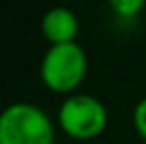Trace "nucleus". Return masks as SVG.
<instances>
[{
	"instance_id": "0eeeda50",
	"label": "nucleus",
	"mask_w": 146,
	"mask_h": 144,
	"mask_svg": "<svg viewBox=\"0 0 146 144\" xmlns=\"http://www.w3.org/2000/svg\"><path fill=\"white\" fill-rule=\"evenodd\" d=\"M62 144H78V142H62Z\"/></svg>"
},
{
	"instance_id": "f03ea898",
	"label": "nucleus",
	"mask_w": 146,
	"mask_h": 144,
	"mask_svg": "<svg viewBox=\"0 0 146 144\" xmlns=\"http://www.w3.org/2000/svg\"><path fill=\"white\" fill-rule=\"evenodd\" d=\"M87 53L78 42L51 44L40 59V78L55 93H70L85 81Z\"/></svg>"
},
{
	"instance_id": "7ed1b4c3",
	"label": "nucleus",
	"mask_w": 146,
	"mask_h": 144,
	"mask_svg": "<svg viewBox=\"0 0 146 144\" xmlns=\"http://www.w3.org/2000/svg\"><path fill=\"white\" fill-rule=\"evenodd\" d=\"M57 121L62 131L74 142L98 138L108 125V108L89 93H72L59 104Z\"/></svg>"
},
{
	"instance_id": "1a4fd4ad",
	"label": "nucleus",
	"mask_w": 146,
	"mask_h": 144,
	"mask_svg": "<svg viewBox=\"0 0 146 144\" xmlns=\"http://www.w3.org/2000/svg\"><path fill=\"white\" fill-rule=\"evenodd\" d=\"M142 144H146V142H142Z\"/></svg>"
},
{
	"instance_id": "f257e3e1",
	"label": "nucleus",
	"mask_w": 146,
	"mask_h": 144,
	"mask_svg": "<svg viewBox=\"0 0 146 144\" xmlns=\"http://www.w3.org/2000/svg\"><path fill=\"white\" fill-rule=\"evenodd\" d=\"M0 144H55V125L36 104L11 102L0 110Z\"/></svg>"
},
{
	"instance_id": "39448f33",
	"label": "nucleus",
	"mask_w": 146,
	"mask_h": 144,
	"mask_svg": "<svg viewBox=\"0 0 146 144\" xmlns=\"http://www.w3.org/2000/svg\"><path fill=\"white\" fill-rule=\"evenodd\" d=\"M108 7L119 17H135L144 9V0H110Z\"/></svg>"
},
{
	"instance_id": "6e6552de",
	"label": "nucleus",
	"mask_w": 146,
	"mask_h": 144,
	"mask_svg": "<svg viewBox=\"0 0 146 144\" xmlns=\"http://www.w3.org/2000/svg\"><path fill=\"white\" fill-rule=\"evenodd\" d=\"M144 62H146V57H144Z\"/></svg>"
},
{
	"instance_id": "20e7f679",
	"label": "nucleus",
	"mask_w": 146,
	"mask_h": 144,
	"mask_svg": "<svg viewBox=\"0 0 146 144\" xmlns=\"http://www.w3.org/2000/svg\"><path fill=\"white\" fill-rule=\"evenodd\" d=\"M40 30H42V36L51 44L76 42L78 17L74 11H70L66 7H53L42 15Z\"/></svg>"
},
{
	"instance_id": "423d86ee",
	"label": "nucleus",
	"mask_w": 146,
	"mask_h": 144,
	"mask_svg": "<svg viewBox=\"0 0 146 144\" xmlns=\"http://www.w3.org/2000/svg\"><path fill=\"white\" fill-rule=\"evenodd\" d=\"M133 127L146 142V96L138 100V104L133 106Z\"/></svg>"
}]
</instances>
